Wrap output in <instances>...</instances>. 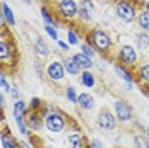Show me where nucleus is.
I'll return each mask as SVG.
<instances>
[{"instance_id": "1", "label": "nucleus", "mask_w": 149, "mask_h": 148, "mask_svg": "<svg viewBox=\"0 0 149 148\" xmlns=\"http://www.w3.org/2000/svg\"><path fill=\"white\" fill-rule=\"evenodd\" d=\"M10 26L2 19V32H0V61H2V72L12 73V70L19 63V49L17 43L12 36Z\"/></svg>"}, {"instance_id": "2", "label": "nucleus", "mask_w": 149, "mask_h": 148, "mask_svg": "<svg viewBox=\"0 0 149 148\" xmlns=\"http://www.w3.org/2000/svg\"><path fill=\"white\" fill-rule=\"evenodd\" d=\"M83 41H88V43L97 49V53L102 56V58L115 55V41H113V37L110 36L109 31L102 29L100 26L86 29V31H85ZM112 58H113V56H112Z\"/></svg>"}, {"instance_id": "3", "label": "nucleus", "mask_w": 149, "mask_h": 148, "mask_svg": "<svg viewBox=\"0 0 149 148\" xmlns=\"http://www.w3.org/2000/svg\"><path fill=\"white\" fill-rule=\"evenodd\" d=\"M42 116H44V126H46V130L49 133H63V131L70 128L68 116L59 107L46 106L44 111H42Z\"/></svg>"}, {"instance_id": "4", "label": "nucleus", "mask_w": 149, "mask_h": 148, "mask_svg": "<svg viewBox=\"0 0 149 148\" xmlns=\"http://www.w3.org/2000/svg\"><path fill=\"white\" fill-rule=\"evenodd\" d=\"M142 2L141 0H115L113 2V12L115 17L124 24H132L137 20V14H139Z\"/></svg>"}, {"instance_id": "5", "label": "nucleus", "mask_w": 149, "mask_h": 148, "mask_svg": "<svg viewBox=\"0 0 149 148\" xmlns=\"http://www.w3.org/2000/svg\"><path fill=\"white\" fill-rule=\"evenodd\" d=\"M51 10L59 22L76 24L78 22V2L76 0H54L51 2Z\"/></svg>"}, {"instance_id": "6", "label": "nucleus", "mask_w": 149, "mask_h": 148, "mask_svg": "<svg viewBox=\"0 0 149 148\" xmlns=\"http://www.w3.org/2000/svg\"><path fill=\"white\" fill-rule=\"evenodd\" d=\"M113 60L122 63V65H125L127 68H136L139 65V53L130 44H122V46H119L115 49Z\"/></svg>"}, {"instance_id": "7", "label": "nucleus", "mask_w": 149, "mask_h": 148, "mask_svg": "<svg viewBox=\"0 0 149 148\" xmlns=\"http://www.w3.org/2000/svg\"><path fill=\"white\" fill-rule=\"evenodd\" d=\"M95 124L100 128L102 131H115L119 128V119L115 116V112L109 109L107 106H103L100 111L97 112V118H95Z\"/></svg>"}, {"instance_id": "8", "label": "nucleus", "mask_w": 149, "mask_h": 148, "mask_svg": "<svg viewBox=\"0 0 149 148\" xmlns=\"http://www.w3.org/2000/svg\"><path fill=\"white\" fill-rule=\"evenodd\" d=\"M98 16V7L93 0H80L78 2V22L92 24Z\"/></svg>"}, {"instance_id": "9", "label": "nucleus", "mask_w": 149, "mask_h": 148, "mask_svg": "<svg viewBox=\"0 0 149 148\" xmlns=\"http://www.w3.org/2000/svg\"><path fill=\"white\" fill-rule=\"evenodd\" d=\"M44 70H46L47 80L53 82V83L63 82L65 77H66V68H65L63 60H51V61H47V65Z\"/></svg>"}, {"instance_id": "10", "label": "nucleus", "mask_w": 149, "mask_h": 148, "mask_svg": "<svg viewBox=\"0 0 149 148\" xmlns=\"http://www.w3.org/2000/svg\"><path fill=\"white\" fill-rule=\"evenodd\" d=\"M113 112L120 124H129L134 119V109L125 99H115L113 102Z\"/></svg>"}, {"instance_id": "11", "label": "nucleus", "mask_w": 149, "mask_h": 148, "mask_svg": "<svg viewBox=\"0 0 149 148\" xmlns=\"http://www.w3.org/2000/svg\"><path fill=\"white\" fill-rule=\"evenodd\" d=\"M66 145L70 148H88V140L78 128H68Z\"/></svg>"}, {"instance_id": "12", "label": "nucleus", "mask_w": 149, "mask_h": 148, "mask_svg": "<svg viewBox=\"0 0 149 148\" xmlns=\"http://www.w3.org/2000/svg\"><path fill=\"white\" fill-rule=\"evenodd\" d=\"M113 72H115V75L120 78L122 82L125 83L127 89H132V87H134V83H136V77H134L132 68H127L125 65H122V63H119V61H115V63H113Z\"/></svg>"}, {"instance_id": "13", "label": "nucleus", "mask_w": 149, "mask_h": 148, "mask_svg": "<svg viewBox=\"0 0 149 148\" xmlns=\"http://www.w3.org/2000/svg\"><path fill=\"white\" fill-rule=\"evenodd\" d=\"M29 112H31V107H29V104L26 101H22V99L20 101H14V104H12V118L15 121V124L26 123Z\"/></svg>"}, {"instance_id": "14", "label": "nucleus", "mask_w": 149, "mask_h": 148, "mask_svg": "<svg viewBox=\"0 0 149 148\" xmlns=\"http://www.w3.org/2000/svg\"><path fill=\"white\" fill-rule=\"evenodd\" d=\"M0 145L2 148H20V141L15 140V136L12 135V131H9L5 119H2V135H0Z\"/></svg>"}, {"instance_id": "15", "label": "nucleus", "mask_w": 149, "mask_h": 148, "mask_svg": "<svg viewBox=\"0 0 149 148\" xmlns=\"http://www.w3.org/2000/svg\"><path fill=\"white\" fill-rule=\"evenodd\" d=\"M134 77H136V83H139L144 89L146 85L149 87V61H142L136 68H132Z\"/></svg>"}, {"instance_id": "16", "label": "nucleus", "mask_w": 149, "mask_h": 148, "mask_svg": "<svg viewBox=\"0 0 149 148\" xmlns=\"http://www.w3.org/2000/svg\"><path fill=\"white\" fill-rule=\"evenodd\" d=\"M26 123H27L29 130L32 131V133H41L42 128H46L44 126V116H42V112L31 111L27 116V119H26Z\"/></svg>"}, {"instance_id": "17", "label": "nucleus", "mask_w": 149, "mask_h": 148, "mask_svg": "<svg viewBox=\"0 0 149 148\" xmlns=\"http://www.w3.org/2000/svg\"><path fill=\"white\" fill-rule=\"evenodd\" d=\"M32 49H34V53H36L39 58H42V60H46L47 56H49V46H47V43L44 41V37L41 36H36L32 39Z\"/></svg>"}, {"instance_id": "18", "label": "nucleus", "mask_w": 149, "mask_h": 148, "mask_svg": "<svg viewBox=\"0 0 149 148\" xmlns=\"http://www.w3.org/2000/svg\"><path fill=\"white\" fill-rule=\"evenodd\" d=\"M81 111L88 112L95 109V97L90 92H80L78 94V104H76Z\"/></svg>"}, {"instance_id": "19", "label": "nucleus", "mask_w": 149, "mask_h": 148, "mask_svg": "<svg viewBox=\"0 0 149 148\" xmlns=\"http://www.w3.org/2000/svg\"><path fill=\"white\" fill-rule=\"evenodd\" d=\"M63 63H65V68H66V73L71 75V77H80V73L83 72L80 66H78V63L74 61L73 55L70 56H63Z\"/></svg>"}, {"instance_id": "20", "label": "nucleus", "mask_w": 149, "mask_h": 148, "mask_svg": "<svg viewBox=\"0 0 149 148\" xmlns=\"http://www.w3.org/2000/svg\"><path fill=\"white\" fill-rule=\"evenodd\" d=\"M73 58H74V61L78 63V66H80L81 70H92L93 66H95V60L88 58V56L85 55V53H81V51L74 53Z\"/></svg>"}, {"instance_id": "21", "label": "nucleus", "mask_w": 149, "mask_h": 148, "mask_svg": "<svg viewBox=\"0 0 149 148\" xmlns=\"http://www.w3.org/2000/svg\"><path fill=\"white\" fill-rule=\"evenodd\" d=\"M0 19H3L10 27H15V16H14V10L7 5V2H2V14H0Z\"/></svg>"}, {"instance_id": "22", "label": "nucleus", "mask_w": 149, "mask_h": 148, "mask_svg": "<svg viewBox=\"0 0 149 148\" xmlns=\"http://www.w3.org/2000/svg\"><path fill=\"white\" fill-rule=\"evenodd\" d=\"M80 83L83 87H86V89H93L97 85V78H95V75H93L92 70H83L80 73Z\"/></svg>"}, {"instance_id": "23", "label": "nucleus", "mask_w": 149, "mask_h": 148, "mask_svg": "<svg viewBox=\"0 0 149 148\" xmlns=\"http://www.w3.org/2000/svg\"><path fill=\"white\" fill-rule=\"evenodd\" d=\"M137 26L141 27V31H146V32H149V12L144 7H141L139 14H137Z\"/></svg>"}, {"instance_id": "24", "label": "nucleus", "mask_w": 149, "mask_h": 148, "mask_svg": "<svg viewBox=\"0 0 149 148\" xmlns=\"http://www.w3.org/2000/svg\"><path fill=\"white\" fill-rule=\"evenodd\" d=\"M136 46H137V49H141V51L149 49V32L141 31V32L136 34Z\"/></svg>"}, {"instance_id": "25", "label": "nucleus", "mask_w": 149, "mask_h": 148, "mask_svg": "<svg viewBox=\"0 0 149 148\" xmlns=\"http://www.w3.org/2000/svg\"><path fill=\"white\" fill-rule=\"evenodd\" d=\"M76 26L74 24H70L68 27H66V36H68V43L71 44V46H76V44H80V31H76Z\"/></svg>"}, {"instance_id": "26", "label": "nucleus", "mask_w": 149, "mask_h": 148, "mask_svg": "<svg viewBox=\"0 0 149 148\" xmlns=\"http://www.w3.org/2000/svg\"><path fill=\"white\" fill-rule=\"evenodd\" d=\"M132 145H134V148H149V138L146 136V133H134Z\"/></svg>"}, {"instance_id": "27", "label": "nucleus", "mask_w": 149, "mask_h": 148, "mask_svg": "<svg viewBox=\"0 0 149 148\" xmlns=\"http://www.w3.org/2000/svg\"><path fill=\"white\" fill-rule=\"evenodd\" d=\"M80 51H81V53H85V55L88 56V58H92V60H95V58H97V55H98V53H97V49H95V48H93L88 41H83V43L80 44Z\"/></svg>"}, {"instance_id": "28", "label": "nucleus", "mask_w": 149, "mask_h": 148, "mask_svg": "<svg viewBox=\"0 0 149 148\" xmlns=\"http://www.w3.org/2000/svg\"><path fill=\"white\" fill-rule=\"evenodd\" d=\"M29 107H31V111H34V112H42L44 107H46V104H44L42 99H39V97H32L29 101Z\"/></svg>"}, {"instance_id": "29", "label": "nucleus", "mask_w": 149, "mask_h": 148, "mask_svg": "<svg viewBox=\"0 0 149 148\" xmlns=\"http://www.w3.org/2000/svg\"><path fill=\"white\" fill-rule=\"evenodd\" d=\"M78 94H80V92H76V89H74L73 85H68V87L65 89L66 99L71 102V104H78Z\"/></svg>"}, {"instance_id": "30", "label": "nucleus", "mask_w": 149, "mask_h": 148, "mask_svg": "<svg viewBox=\"0 0 149 148\" xmlns=\"http://www.w3.org/2000/svg\"><path fill=\"white\" fill-rule=\"evenodd\" d=\"M10 87H12V83H9V80H7V73L2 72V73H0V89H2V92L9 94Z\"/></svg>"}, {"instance_id": "31", "label": "nucleus", "mask_w": 149, "mask_h": 148, "mask_svg": "<svg viewBox=\"0 0 149 148\" xmlns=\"http://www.w3.org/2000/svg\"><path fill=\"white\" fill-rule=\"evenodd\" d=\"M44 31H46V34L53 41H58L59 39V34H58V27L56 26H51V24H44Z\"/></svg>"}, {"instance_id": "32", "label": "nucleus", "mask_w": 149, "mask_h": 148, "mask_svg": "<svg viewBox=\"0 0 149 148\" xmlns=\"http://www.w3.org/2000/svg\"><path fill=\"white\" fill-rule=\"evenodd\" d=\"M9 95L14 101H20V90H19V87L15 83H12V87H10V90H9Z\"/></svg>"}, {"instance_id": "33", "label": "nucleus", "mask_w": 149, "mask_h": 148, "mask_svg": "<svg viewBox=\"0 0 149 148\" xmlns=\"http://www.w3.org/2000/svg\"><path fill=\"white\" fill-rule=\"evenodd\" d=\"M56 43H58L59 49H63L65 53H68V51H70V48H71V44H70V43H66V41H63V39H58Z\"/></svg>"}, {"instance_id": "34", "label": "nucleus", "mask_w": 149, "mask_h": 148, "mask_svg": "<svg viewBox=\"0 0 149 148\" xmlns=\"http://www.w3.org/2000/svg\"><path fill=\"white\" fill-rule=\"evenodd\" d=\"M88 148H103V145L98 138H93V140L88 141Z\"/></svg>"}, {"instance_id": "35", "label": "nucleus", "mask_w": 149, "mask_h": 148, "mask_svg": "<svg viewBox=\"0 0 149 148\" xmlns=\"http://www.w3.org/2000/svg\"><path fill=\"white\" fill-rule=\"evenodd\" d=\"M97 2H100V4H103V5H113V2H115V0H97Z\"/></svg>"}, {"instance_id": "36", "label": "nucleus", "mask_w": 149, "mask_h": 148, "mask_svg": "<svg viewBox=\"0 0 149 148\" xmlns=\"http://www.w3.org/2000/svg\"><path fill=\"white\" fill-rule=\"evenodd\" d=\"M20 148H32V147L29 145V141H26V140H22V141H20Z\"/></svg>"}, {"instance_id": "37", "label": "nucleus", "mask_w": 149, "mask_h": 148, "mask_svg": "<svg viewBox=\"0 0 149 148\" xmlns=\"http://www.w3.org/2000/svg\"><path fill=\"white\" fill-rule=\"evenodd\" d=\"M142 7H144V9L149 12V2H142Z\"/></svg>"}, {"instance_id": "38", "label": "nucleus", "mask_w": 149, "mask_h": 148, "mask_svg": "<svg viewBox=\"0 0 149 148\" xmlns=\"http://www.w3.org/2000/svg\"><path fill=\"white\" fill-rule=\"evenodd\" d=\"M144 133H146V136H148V138H149V124H148V126H146V130H144Z\"/></svg>"}, {"instance_id": "39", "label": "nucleus", "mask_w": 149, "mask_h": 148, "mask_svg": "<svg viewBox=\"0 0 149 148\" xmlns=\"http://www.w3.org/2000/svg\"><path fill=\"white\" fill-rule=\"evenodd\" d=\"M22 2H24V4H27V5H31V4H32V0H22Z\"/></svg>"}, {"instance_id": "40", "label": "nucleus", "mask_w": 149, "mask_h": 148, "mask_svg": "<svg viewBox=\"0 0 149 148\" xmlns=\"http://www.w3.org/2000/svg\"><path fill=\"white\" fill-rule=\"evenodd\" d=\"M2 2H7V0H2Z\"/></svg>"}]
</instances>
